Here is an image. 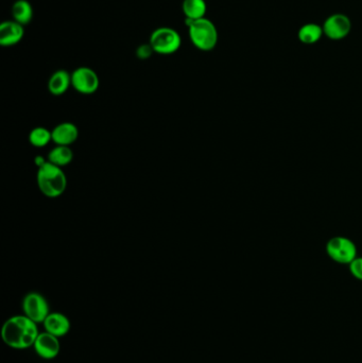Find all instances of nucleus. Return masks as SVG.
<instances>
[{
	"label": "nucleus",
	"instance_id": "nucleus-1",
	"mask_svg": "<svg viewBox=\"0 0 362 363\" xmlns=\"http://www.w3.org/2000/svg\"><path fill=\"white\" fill-rule=\"evenodd\" d=\"M37 323L24 316H15L6 321L1 329L3 342L14 350H26L33 346L39 336Z\"/></svg>",
	"mask_w": 362,
	"mask_h": 363
},
{
	"label": "nucleus",
	"instance_id": "nucleus-2",
	"mask_svg": "<svg viewBox=\"0 0 362 363\" xmlns=\"http://www.w3.org/2000/svg\"><path fill=\"white\" fill-rule=\"evenodd\" d=\"M37 185L40 191L50 199L60 197L67 188V177L63 168L47 161L37 170Z\"/></svg>",
	"mask_w": 362,
	"mask_h": 363
},
{
	"label": "nucleus",
	"instance_id": "nucleus-3",
	"mask_svg": "<svg viewBox=\"0 0 362 363\" xmlns=\"http://www.w3.org/2000/svg\"><path fill=\"white\" fill-rule=\"evenodd\" d=\"M191 43L201 51H211L217 46L218 30L213 21L201 19L198 21H185Z\"/></svg>",
	"mask_w": 362,
	"mask_h": 363
},
{
	"label": "nucleus",
	"instance_id": "nucleus-4",
	"mask_svg": "<svg viewBox=\"0 0 362 363\" xmlns=\"http://www.w3.org/2000/svg\"><path fill=\"white\" fill-rule=\"evenodd\" d=\"M149 44L153 48L154 53L163 55H172L181 48V35L172 28H159L152 32Z\"/></svg>",
	"mask_w": 362,
	"mask_h": 363
},
{
	"label": "nucleus",
	"instance_id": "nucleus-5",
	"mask_svg": "<svg viewBox=\"0 0 362 363\" xmlns=\"http://www.w3.org/2000/svg\"><path fill=\"white\" fill-rule=\"evenodd\" d=\"M325 251L331 260L347 266L358 256L355 242L344 236L331 237L326 242Z\"/></svg>",
	"mask_w": 362,
	"mask_h": 363
},
{
	"label": "nucleus",
	"instance_id": "nucleus-6",
	"mask_svg": "<svg viewBox=\"0 0 362 363\" xmlns=\"http://www.w3.org/2000/svg\"><path fill=\"white\" fill-rule=\"evenodd\" d=\"M23 311L25 316L34 322L44 323L49 315V305L45 296L37 292H30L23 300Z\"/></svg>",
	"mask_w": 362,
	"mask_h": 363
},
{
	"label": "nucleus",
	"instance_id": "nucleus-7",
	"mask_svg": "<svg viewBox=\"0 0 362 363\" xmlns=\"http://www.w3.org/2000/svg\"><path fill=\"white\" fill-rule=\"evenodd\" d=\"M99 77L89 67H79L71 73V87L82 95H92L99 89Z\"/></svg>",
	"mask_w": 362,
	"mask_h": 363
},
{
	"label": "nucleus",
	"instance_id": "nucleus-8",
	"mask_svg": "<svg viewBox=\"0 0 362 363\" xmlns=\"http://www.w3.org/2000/svg\"><path fill=\"white\" fill-rule=\"evenodd\" d=\"M322 28H323L324 35L329 39L340 41L345 39L351 33L352 21L349 16L344 14H333L324 21Z\"/></svg>",
	"mask_w": 362,
	"mask_h": 363
},
{
	"label": "nucleus",
	"instance_id": "nucleus-9",
	"mask_svg": "<svg viewBox=\"0 0 362 363\" xmlns=\"http://www.w3.org/2000/svg\"><path fill=\"white\" fill-rule=\"evenodd\" d=\"M33 346L37 354L41 358L47 359V360L55 358L59 355L60 348H61L59 338L47 332L39 334Z\"/></svg>",
	"mask_w": 362,
	"mask_h": 363
},
{
	"label": "nucleus",
	"instance_id": "nucleus-10",
	"mask_svg": "<svg viewBox=\"0 0 362 363\" xmlns=\"http://www.w3.org/2000/svg\"><path fill=\"white\" fill-rule=\"evenodd\" d=\"M25 35L24 26L15 21H3L0 25V45L11 47L17 45Z\"/></svg>",
	"mask_w": 362,
	"mask_h": 363
},
{
	"label": "nucleus",
	"instance_id": "nucleus-11",
	"mask_svg": "<svg viewBox=\"0 0 362 363\" xmlns=\"http://www.w3.org/2000/svg\"><path fill=\"white\" fill-rule=\"evenodd\" d=\"M43 324L45 332L58 338L65 336L71 330V321L61 312H50Z\"/></svg>",
	"mask_w": 362,
	"mask_h": 363
},
{
	"label": "nucleus",
	"instance_id": "nucleus-12",
	"mask_svg": "<svg viewBox=\"0 0 362 363\" xmlns=\"http://www.w3.org/2000/svg\"><path fill=\"white\" fill-rule=\"evenodd\" d=\"M51 134H53V141L55 145L69 147L77 141L79 137V130L74 123H62L53 127Z\"/></svg>",
	"mask_w": 362,
	"mask_h": 363
},
{
	"label": "nucleus",
	"instance_id": "nucleus-13",
	"mask_svg": "<svg viewBox=\"0 0 362 363\" xmlns=\"http://www.w3.org/2000/svg\"><path fill=\"white\" fill-rule=\"evenodd\" d=\"M71 87V75L68 71H55L48 81V91L53 96H62Z\"/></svg>",
	"mask_w": 362,
	"mask_h": 363
},
{
	"label": "nucleus",
	"instance_id": "nucleus-14",
	"mask_svg": "<svg viewBox=\"0 0 362 363\" xmlns=\"http://www.w3.org/2000/svg\"><path fill=\"white\" fill-rule=\"evenodd\" d=\"M182 10L186 21H198L205 17L207 6L205 0H184Z\"/></svg>",
	"mask_w": 362,
	"mask_h": 363
},
{
	"label": "nucleus",
	"instance_id": "nucleus-15",
	"mask_svg": "<svg viewBox=\"0 0 362 363\" xmlns=\"http://www.w3.org/2000/svg\"><path fill=\"white\" fill-rule=\"evenodd\" d=\"M12 16L13 21L27 26L33 19V8L28 0H17L12 7Z\"/></svg>",
	"mask_w": 362,
	"mask_h": 363
},
{
	"label": "nucleus",
	"instance_id": "nucleus-16",
	"mask_svg": "<svg viewBox=\"0 0 362 363\" xmlns=\"http://www.w3.org/2000/svg\"><path fill=\"white\" fill-rule=\"evenodd\" d=\"M324 35L323 28L317 24H306L300 28L298 32V37L302 44L305 45H313L317 44Z\"/></svg>",
	"mask_w": 362,
	"mask_h": 363
},
{
	"label": "nucleus",
	"instance_id": "nucleus-17",
	"mask_svg": "<svg viewBox=\"0 0 362 363\" xmlns=\"http://www.w3.org/2000/svg\"><path fill=\"white\" fill-rule=\"evenodd\" d=\"M73 150L67 145H57L48 154V161L61 168L68 166L73 161Z\"/></svg>",
	"mask_w": 362,
	"mask_h": 363
},
{
	"label": "nucleus",
	"instance_id": "nucleus-18",
	"mask_svg": "<svg viewBox=\"0 0 362 363\" xmlns=\"http://www.w3.org/2000/svg\"><path fill=\"white\" fill-rule=\"evenodd\" d=\"M53 141V134L44 127H34L29 134V141L33 147L44 148Z\"/></svg>",
	"mask_w": 362,
	"mask_h": 363
},
{
	"label": "nucleus",
	"instance_id": "nucleus-19",
	"mask_svg": "<svg viewBox=\"0 0 362 363\" xmlns=\"http://www.w3.org/2000/svg\"><path fill=\"white\" fill-rule=\"evenodd\" d=\"M350 273L352 276L362 282V256H357L349 265Z\"/></svg>",
	"mask_w": 362,
	"mask_h": 363
},
{
	"label": "nucleus",
	"instance_id": "nucleus-20",
	"mask_svg": "<svg viewBox=\"0 0 362 363\" xmlns=\"http://www.w3.org/2000/svg\"><path fill=\"white\" fill-rule=\"evenodd\" d=\"M154 53L153 48L151 47L150 44L148 45H141L137 48L136 51V55L139 57L141 60H146L148 57H151L152 53Z\"/></svg>",
	"mask_w": 362,
	"mask_h": 363
}]
</instances>
